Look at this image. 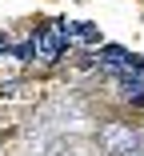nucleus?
<instances>
[{
    "label": "nucleus",
    "mask_w": 144,
    "mask_h": 156,
    "mask_svg": "<svg viewBox=\"0 0 144 156\" xmlns=\"http://www.w3.org/2000/svg\"><path fill=\"white\" fill-rule=\"evenodd\" d=\"M68 52V36H64V24L56 20V24H48L44 32H36V60H44V64H56Z\"/></svg>",
    "instance_id": "1"
},
{
    "label": "nucleus",
    "mask_w": 144,
    "mask_h": 156,
    "mask_svg": "<svg viewBox=\"0 0 144 156\" xmlns=\"http://www.w3.org/2000/svg\"><path fill=\"white\" fill-rule=\"evenodd\" d=\"M116 76H120V84H124V92L132 100H144V76L140 72H132V68H116Z\"/></svg>",
    "instance_id": "2"
},
{
    "label": "nucleus",
    "mask_w": 144,
    "mask_h": 156,
    "mask_svg": "<svg viewBox=\"0 0 144 156\" xmlns=\"http://www.w3.org/2000/svg\"><path fill=\"white\" fill-rule=\"evenodd\" d=\"M128 60H132V52H124L120 44H104L100 48V64H108V68H124Z\"/></svg>",
    "instance_id": "3"
},
{
    "label": "nucleus",
    "mask_w": 144,
    "mask_h": 156,
    "mask_svg": "<svg viewBox=\"0 0 144 156\" xmlns=\"http://www.w3.org/2000/svg\"><path fill=\"white\" fill-rule=\"evenodd\" d=\"M68 32H72V36H80V40H88V44H96V40H100V32H96V28H92L88 20H76V24H68Z\"/></svg>",
    "instance_id": "4"
},
{
    "label": "nucleus",
    "mask_w": 144,
    "mask_h": 156,
    "mask_svg": "<svg viewBox=\"0 0 144 156\" xmlns=\"http://www.w3.org/2000/svg\"><path fill=\"white\" fill-rule=\"evenodd\" d=\"M12 56H16V60H24V64H28V60H36V36H28V40L12 44Z\"/></svg>",
    "instance_id": "5"
}]
</instances>
